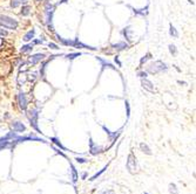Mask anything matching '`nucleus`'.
<instances>
[{
    "label": "nucleus",
    "instance_id": "18",
    "mask_svg": "<svg viewBox=\"0 0 196 194\" xmlns=\"http://www.w3.org/2000/svg\"><path fill=\"white\" fill-rule=\"evenodd\" d=\"M33 49V46L32 45H26V46H24L23 48H21V53H28V52H31Z\"/></svg>",
    "mask_w": 196,
    "mask_h": 194
},
{
    "label": "nucleus",
    "instance_id": "8",
    "mask_svg": "<svg viewBox=\"0 0 196 194\" xmlns=\"http://www.w3.org/2000/svg\"><path fill=\"white\" fill-rule=\"evenodd\" d=\"M30 120H31V125L35 127L39 131V127L37 125V122H38V113H37V110H32L30 112Z\"/></svg>",
    "mask_w": 196,
    "mask_h": 194
},
{
    "label": "nucleus",
    "instance_id": "10",
    "mask_svg": "<svg viewBox=\"0 0 196 194\" xmlns=\"http://www.w3.org/2000/svg\"><path fill=\"white\" fill-rule=\"evenodd\" d=\"M89 145H91V153L93 156H95V154H98L100 152H102V147L101 146H98V145H95L93 140H89Z\"/></svg>",
    "mask_w": 196,
    "mask_h": 194
},
{
    "label": "nucleus",
    "instance_id": "34",
    "mask_svg": "<svg viewBox=\"0 0 196 194\" xmlns=\"http://www.w3.org/2000/svg\"><path fill=\"white\" fill-rule=\"evenodd\" d=\"M38 1H40V0H38Z\"/></svg>",
    "mask_w": 196,
    "mask_h": 194
},
{
    "label": "nucleus",
    "instance_id": "22",
    "mask_svg": "<svg viewBox=\"0 0 196 194\" xmlns=\"http://www.w3.org/2000/svg\"><path fill=\"white\" fill-rule=\"evenodd\" d=\"M51 140H52V142H54V143H55V144H56V145H58V146H59V147H60V149H62V150H66V149H65V147H64V146H62V145H61V143L59 142V140H58V139H56V138H51Z\"/></svg>",
    "mask_w": 196,
    "mask_h": 194
},
{
    "label": "nucleus",
    "instance_id": "27",
    "mask_svg": "<svg viewBox=\"0 0 196 194\" xmlns=\"http://www.w3.org/2000/svg\"><path fill=\"white\" fill-rule=\"evenodd\" d=\"M76 161H78V163H81V164L87 163V160H86V159H83V158H78V159H76Z\"/></svg>",
    "mask_w": 196,
    "mask_h": 194
},
{
    "label": "nucleus",
    "instance_id": "31",
    "mask_svg": "<svg viewBox=\"0 0 196 194\" xmlns=\"http://www.w3.org/2000/svg\"><path fill=\"white\" fill-rule=\"evenodd\" d=\"M126 106H127V115L129 116V105H128V102H126Z\"/></svg>",
    "mask_w": 196,
    "mask_h": 194
},
{
    "label": "nucleus",
    "instance_id": "20",
    "mask_svg": "<svg viewBox=\"0 0 196 194\" xmlns=\"http://www.w3.org/2000/svg\"><path fill=\"white\" fill-rule=\"evenodd\" d=\"M31 12V7L30 6H24L23 9H21V14L23 15H28Z\"/></svg>",
    "mask_w": 196,
    "mask_h": 194
},
{
    "label": "nucleus",
    "instance_id": "14",
    "mask_svg": "<svg viewBox=\"0 0 196 194\" xmlns=\"http://www.w3.org/2000/svg\"><path fill=\"white\" fill-rule=\"evenodd\" d=\"M115 49H118V50H122V49H127L128 48V45L127 43H125V42H120V43H116V45L113 46Z\"/></svg>",
    "mask_w": 196,
    "mask_h": 194
},
{
    "label": "nucleus",
    "instance_id": "24",
    "mask_svg": "<svg viewBox=\"0 0 196 194\" xmlns=\"http://www.w3.org/2000/svg\"><path fill=\"white\" fill-rule=\"evenodd\" d=\"M79 55H80V53H75V54H68V55H67V59H69V60H73V59L78 57Z\"/></svg>",
    "mask_w": 196,
    "mask_h": 194
},
{
    "label": "nucleus",
    "instance_id": "6",
    "mask_svg": "<svg viewBox=\"0 0 196 194\" xmlns=\"http://www.w3.org/2000/svg\"><path fill=\"white\" fill-rule=\"evenodd\" d=\"M45 59V54H35V55H32L28 57V62L31 64H37L38 62L42 61Z\"/></svg>",
    "mask_w": 196,
    "mask_h": 194
},
{
    "label": "nucleus",
    "instance_id": "30",
    "mask_svg": "<svg viewBox=\"0 0 196 194\" xmlns=\"http://www.w3.org/2000/svg\"><path fill=\"white\" fill-rule=\"evenodd\" d=\"M49 48H53V49H58V46L54 45V43H49Z\"/></svg>",
    "mask_w": 196,
    "mask_h": 194
},
{
    "label": "nucleus",
    "instance_id": "3",
    "mask_svg": "<svg viewBox=\"0 0 196 194\" xmlns=\"http://www.w3.org/2000/svg\"><path fill=\"white\" fill-rule=\"evenodd\" d=\"M127 170L129 171V173L132 174H135L139 167H137V161H136V158L133 153H130L128 156V159H127Z\"/></svg>",
    "mask_w": 196,
    "mask_h": 194
},
{
    "label": "nucleus",
    "instance_id": "15",
    "mask_svg": "<svg viewBox=\"0 0 196 194\" xmlns=\"http://www.w3.org/2000/svg\"><path fill=\"white\" fill-rule=\"evenodd\" d=\"M71 168H72V180H73V182L75 184L76 181H78V172H76L75 167H74L73 165H71Z\"/></svg>",
    "mask_w": 196,
    "mask_h": 194
},
{
    "label": "nucleus",
    "instance_id": "5",
    "mask_svg": "<svg viewBox=\"0 0 196 194\" xmlns=\"http://www.w3.org/2000/svg\"><path fill=\"white\" fill-rule=\"evenodd\" d=\"M18 103H19L20 109L26 110V108H27V98H26L24 92H20V94L18 95Z\"/></svg>",
    "mask_w": 196,
    "mask_h": 194
},
{
    "label": "nucleus",
    "instance_id": "21",
    "mask_svg": "<svg viewBox=\"0 0 196 194\" xmlns=\"http://www.w3.org/2000/svg\"><path fill=\"white\" fill-rule=\"evenodd\" d=\"M8 145H9V142H8V140H4V142H0V150L6 149Z\"/></svg>",
    "mask_w": 196,
    "mask_h": 194
},
{
    "label": "nucleus",
    "instance_id": "9",
    "mask_svg": "<svg viewBox=\"0 0 196 194\" xmlns=\"http://www.w3.org/2000/svg\"><path fill=\"white\" fill-rule=\"evenodd\" d=\"M12 127H13V130H14L15 132H23L26 130V126L24 125L23 123H20V122H13L12 123Z\"/></svg>",
    "mask_w": 196,
    "mask_h": 194
},
{
    "label": "nucleus",
    "instance_id": "17",
    "mask_svg": "<svg viewBox=\"0 0 196 194\" xmlns=\"http://www.w3.org/2000/svg\"><path fill=\"white\" fill-rule=\"evenodd\" d=\"M169 33H170V35H173V36H175V37L179 36V33L176 32V29H175V27H174L173 25H170V28H169Z\"/></svg>",
    "mask_w": 196,
    "mask_h": 194
},
{
    "label": "nucleus",
    "instance_id": "19",
    "mask_svg": "<svg viewBox=\"0 0 196 194\" xmlns=\"http://www.w3.org/2000/svg\"><path fill=\"white\" fill-rule=\"evenodd\" d=\"M106 170H107V166H105V167H103V168H102V170H101V171H100V172H98V173H95V174H94V175H93V177H92V178H91L92 181H93V180H95V179H96V178H98L99 175H101V174H102V173H103V172H105Z\"/></svg>",
    "mask_w": 196,
    "mask_h": 194
},
{
    "label": "nucleus",
    "instance_id": "32",
    "mask_svg": "<svg viewBox=\"0 0 196 194\" xmlns=\"http://www.w3.org/2000/svg\"><path fill=\"white\" fill-rule=\"evenodd\" d=\"M35 43H42V41H41V40H37Z\"/></svg>",
    "mask_w": 196,
    "mask_h": 194
},
{
    "label": "nucleus",
    "instance_id": "12",
    "mask_svg": "<svg viewBox=\"0 0 196 194\" xmlns=\"http://www.w3.org/2000/svg\"><path fill=\"white\" fill-rule=\"evenodd\" d=\"M26 2H27V0H12L11 1V7L16 8L18 6H20L23 4H26Z\"/></svg>",
    "mask_w": 196,
    "mask_h": 194
},
{
    "label": "nucleus",
    "instance_id": "23",
    "mask_svg": "<svg viewBox=\"0 0 196 194\" xmlns=\"http://www.w3.org/2000/svg\"><path fill=\"white\" fill-rule=\"evenodd\" d=\"M169 52L173 55H176V47L174 45H169Z\"/></svg>",
    "mask_w": 196,
    "mask_h": 194
},
{
    "label": "nucleus",
    "instance_id": "4",
    "mask_svg": "<svg viewBox=\"0 0 196 194\" xmlns=\"http://www.w3.org/2000/svg\"><path fill=\"white\" fill-rule=\"evenodd\" d=\"M12 68H11V63L8 61H4V62H0V76H7L11 73Z\"/></svg>",
    "mask_w": 196,
    "mask_h": 194
},
{
    "label": "nucleus",
    "instance_id": "1",
    "mask_svg": "<svg viewBox=\"0 0 196 194\" xmlns=\"http://www.w3.org/2000/svg\"><path fill=\"white\" fill-rule=\"evenodd\" d=\"M0 26L7 29H15L18 27V21L7 15L0 14Z\"/></svg>",
    "mask_w": 196,
    "mask_h": 194
},
{
    "label": "nucleus",
    "instance_id": "2",
    "mask_svg": "<svg viewBox=\"0 0 196 194\" xmlns=\"http://www.w3.org/2000/svg\"><path fill=\"white\" fill-rule=\"evenodd\" d=\"M166 63H163L162 61H155L153 62L149 68H148V71L151 73V74H156V73H160V71H163V70H167Z\"/></svg>",
    "mask_w": 196,
    "mask_h": 194
},
{
    "label": "nucleus",
    "instance_id": "16",
    "mask_svg": "<svg viewBox=\"0 0 196 194\" xmlns=\"http://www.w3.org/2000/svg\"><path fill=\"white\" fill-rule=\"evenodd\" d=\"M169 192H170V194H179V189H177L176 185L173 182L169 184Z\"/></svg>",
    "mask_w": 196,
    "mask_h": 194
},
{
    "label": "nucleus",
    "instance_id": "11",
    "mask_svg": "<svg viewBox=\"0 0 196 194\" xmlns=\"http://www.w3.org/2000/svg\"><path fill=\"white\" fill-rule=\"evenodd\" d=\"M140 149H141V151H142L143 153H146V154H149V156L151 154V151L149 146H148L147 144H144V143H141V144H140Z\"/></svg>",
    "mask_w": 196,
    "mask_h": 194
},
{
    "label": "nucleus",
    "instance_id": "33",
    "mask_svg": "<svg viewBox=\"0 0 196 194\" xmlns=\"http://www.w3.org/2000/svg\"><path fill=\"white\" fill-rule=\"evenodd\" d=\"M144 194H148V193H144Z\"/></svg>",
    "mask_w": 196,
    "mask_h": 194
},
{
    "label": "nucleus",
    "instance_id": "28",
    "mask_svg": "<svg viewBox=\"0 0 196 194\" xmlns=\"http://www.w3.org/2000/svg\"><path fill=\"white\" fill-rule=\"evenodd\" d=\"M139 76H140L141 78H144V77L147 76V73H146V71H141V73H139Z\"/></svg>",
    "mask_w": 196,
    "mask_h": 194
},
{
    "label": "nucleus",
    "instance_id": "26",
    "mask_svg": "<svg viewBox=\"0 0 196 194\" xmlns=\"http://www.w3.org/2000/svg\"><path fill=\"white\" fill-rule=\"evenodd\" d=\"M6 35H7V32H6V30H4V29H1V28H0V36H6Z\"/></svg>",
    "mask_w": 196,
    "mask_h": 194
},
{
    "label": "nucleus",
    "instance_id": "13",
    "mask_svg": "<svg viewBox=\"0 0 196 194\" xmlns=\"http://www.w3.org/2000/svg\"><path fill=\"white\" fill-rule=\"evenodd\" d=\"M34 33H35V32H34L33 29L30 30V32H28V33H27V34H26V35L24 36V41H26V42L31 41V40H32V39L34 37Z\"/></svg>",
    "mask_w": 196,
    "mask_h": 194
},
{
    "label": "nucleus",
    "instance_id": "25",
    "mask_svg": "<svg viewBox=\"0 0 196 194\" xmlns=\"http://www.w3.org/2000/svg\"><path fill=\"white\" fill-rule=\"evenodd\" d=\"M149 56H151V54H147L146 56H143V59H141V61H140V64L142 66V64H143V62H146V61L149 59Z\"/></svg>",
    "mask_w": 196,
    "mask_h": 194
},
{
    "label": "nucleus",
    "instance_id": "7",
    "mask_svg": "<svg viewBox=\"0 0 196 194\" xmlns=\"http://www.w3.org/2000/svg\"><path fill=\"white\" fill-rule=\"evenodd\" d=\"M141 84H142V87H143L146 90H148L149 92H155V88H154V85H153V83L149 81V80H147L146 77L141 80Z\"/></svg>",
    "mask_w": 196,
    "mask_h": 194
},
{
    "label": "nucleus",
    "instance_id": "29",
    "mask_svg": "<svg viewBox=\"0 0 196 194\" xmlns=\"http://www.w3.org/2000/svg\"><path fill=\"white\" fill-rule=\"evenodd\" d=\"M100 194H114L113 191H111V189H108V191H103V192H101Z\"/></svg>",
    "mask_w": 196,
    "mask_h": 194
}]
</instances>
